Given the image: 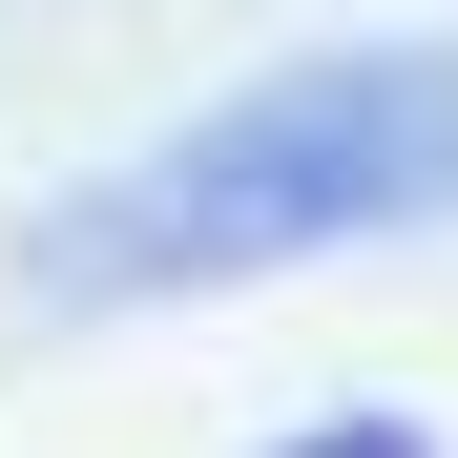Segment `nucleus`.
Returning a JSON list of instances; mask_svg holds the SVG:
<instances>
[{
	"mask_svg": "<svg viewBox=\"0 0 458 458\" xmlns=\"http://www.w3.org/2000/svg\"><path fill=\"white\" fill-rule=\"evenodd\" d=\"M271 458H437L417 417H313V437H271Z\"/></svg>",
	"mask_w": 458,
	"mask_h": 458,
	"instance_id": "nucleus-2",
	"label": "nucleus"
},
{
	"mask_svg": "<svg viewBox=\"0 0 458 458\" xmlns=\"http://www.w3.org/2000/svg\"><path fill=\"white\" fill-rule=\"evenodd\" d=\"M458 208V42H354V63H271L208 125L84 167L21 229L42 313H146V292H229L292 250H354V229H437Z\"/></svg>",
	"mask_w": 458,
	"mask_h": 458,
	"instance_id": "nucleus-1",
	"label": "nucleus"
}]
</instances>
